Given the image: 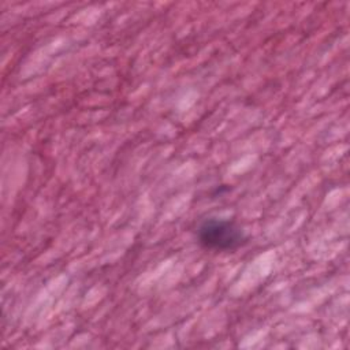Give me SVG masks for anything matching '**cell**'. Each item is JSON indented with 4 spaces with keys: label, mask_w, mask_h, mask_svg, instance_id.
Wrapping results in <instances>:
<instances>
[{
    "label": "cell",
    "mask_w": 350,
    "mask_h": 350,
    "mask_svg": "<svg viewBox=\"0 0 350 350\" xmlns=\"http://www.w3.org/2000/svg\"><path fill=\"white\" fill-rule=\"evenodd\" d=\"M197 238L202 247L213 252L235 250L246 242L243 230L230 219L209 217L197 228Z\"/></svg>",
    "instance_id": "cell-1"
}]
</instances>
